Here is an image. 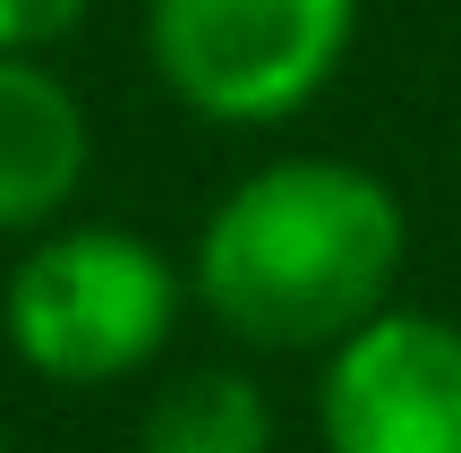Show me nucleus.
Returning a JSON list of instances; mask_svg holds the SVG:
<instances>
[{
	"label": "nucleus",
	"mask_w": 461,
	"mask_h": 453,
	"mask_svg": "<svg viewBox=\"0 0 461 453\" xmlns=\"http://www.w3.org/2000/svg\"><path fill=\"white\" fill-rule=\"evenodd\" d=\"M411 205L359 154H265L197 214L188 308L257 359H325L402 300Z\"/></svg>",
	"instance_id": "1"
},
{
	"label": "nucleus",
	"mask_w": 461,
	"mask_h": 453,
	"mask_svg": "<svg viewBox=\"0 0 461 453\" xmlns=\"http://www.w3.org/2000/svg\"><path fill=\"white\" fill-rule=\"evenodd\" d=\"M188 317V266L137 222L60 214L17 240L0 274V342L26 376L68 394L163 368Z\"/></svg>",
	"instance_id": "2"
},
{
	"label": "nucleus",
	"mask_w": 461,
	"mask_h": 453,
	"mask_svg": "<svg viewBox=\"0 0 461 453\" xmlns=\"http://www.w3.org/2000/svg\"><path fill=\"white\" fill-rule=\"evenodd\" d=\"M367 0H137V51L163 103L222 137L308 120L350 68Z\"/></svg>",
	"instance_id": "3"
},
{
	"label": "nucleus",
	"mask_w": 461,
	"mask_h": 453,
	"mask_svg": "<svg viewBox=\"0 0 461 453\" xmlns=\"http://www.w3.org/2000/svg\"><path fill=\"white\" fill-rule=\"evenodd\" d=\"M325 453H461V325L436 308H376L316 359Z\"/></svg>",
	"instance_id": "4"
},
{
	"label": "nucleus",
	"mask_w": 461,
	"mask_h": 453,
	"mask_svg": "<svg viewBox=\"0 0 461 453\" xmlns=\"http://www.w3.org/2000/svg\"><path fill=\"white\" fill-rule=\"evenodd\" d=\"M95 180V112L51 51H0V240L77 214Z\"/></svg>",
	"instance_id": "5"
},
{
	"label": "nucleus",
	"mask_w": 461,
	"mask_h": 453,
	"mask_svg": "<svg viewBox=\"0 0 461 453\" xmlns=\"http://www.w3.org/2000/svg\"><path fill=\"white\" fill-rule=\"evenodd\" d=\"M274 394L230 359L171 368L137 420V453H274Z\"/></svg>",
	"instance_id": "6"
},
{
	"label": "nucleus",
	"mask_w": 461,
	"mask_h": 453,
	"mask_svg": "<svg viewBox=\"0 0 461 453\" xmlns=\"http://www.w3.org/2000/svg\"><path fill=\"white\" fill-rule=\"evenodd\" d=\"M103 0H0V51H60Z\"/></svg>",
	"instance_id": "7"
},
{
	"label": "nucleus",
	"mask_w": 461,
	"mask_h": 453,
	"mask_svg": "<svg viewBox=\"0 0 461 453\" xmlns=\"http://www.w3.org/2000/svg\"><path fill=\"white\" fill-rule=\"evenodd\" d=\"M0 453H9V437H0Z\"/></svg>",
	"instance_id": "8"
}]
</instances>
